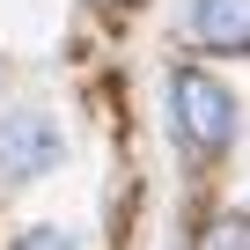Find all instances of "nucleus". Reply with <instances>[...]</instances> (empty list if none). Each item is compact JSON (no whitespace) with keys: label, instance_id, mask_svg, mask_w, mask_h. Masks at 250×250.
<instances>
[{"label":"nucleus","instance_id":"obj_5","mask_svg":"<svg viewBox=\"0 0 250 250\" xmlns=\"http://www.w3.org/2000/svg\"><path fill=\"white\" fill-rule=\"evenodd\" d=\"M15 250H74L59 228H30V235H15Z\"/></svg>","mask_w":250,"mask_h":250},{"label":"nucleus","instance_id":"obj_1","mask_svg":"<svg viewBox=\"0 0 250 250\" xmlns=\"http://www.w3.org/2000/svg\"><path fill=\"white\" fill-rule=\"evenodd\" d=\"M169 133H177V147L199 155V162L235 140V96H228L206 66H177V74H169Z\"/></svg>","mask_w":250,"mask_h":250},{"label":"nucleus","instance_id":"obj_3","mask_svg":"<svg viewBox=\"0 0 250 250\" xmlns=\"http://www.w3.org/2000/svg\"><path fill=\"white\" fill-rule=\"evenodd\" d=\"M191 37L206 52H250V0H191Z\"/></svg>","mask_w":250,"mask_h":250},{"label":"nucleus","instance_id":"obj_2","mask_svg":"<svg viewBox=\"0 0 250 250\" xmlns=\"http://www.w3.org/2000/svg\"><path fill=\"white\" fill-rule=\"evenodd\" d=\"M52 162H59V125L44 110L0 118V169H8V177H44Z\"/></svg>","mask_w":250,"mask_h":250},{"label":"nucleus","instance_id":"obj_4","mask_svg":"<svg viewBox=\"0 0 250 250\" xmlns=\"http://www.w3.org/2000/svg\"><path fill=\"white\" fill-rule=\"evenodd\" d=\"M191 250H250V213H221V221H206Z\"/></svg>","mask_w":250,"mask_h":250}]
</instances>
